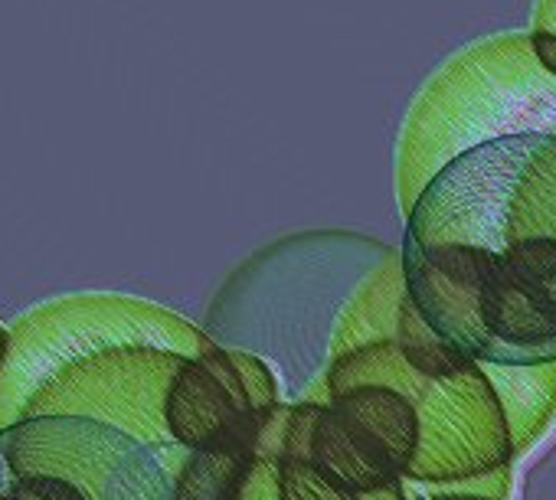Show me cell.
<instances>
[{"instance_id":"15","label":"cell","mask_w":556,"mask_h":500,"mask_svg":"<svg viewBox=\"0 0 556 500\" xmlns=\"http://www.w3.org/2000/svg\"><path fill=\"white\" fill-rule=\"evenodd\" d=\"M232 500H282L278 497V461L252 458Z\"/></svg>"},{"instance_id":"18","label":"cell","mask_w":556,"mask_h":500,"mask_svg":"<svg viewBox=\"0 0 556 500\" xmlns=\"http://www.w3.org/2000/svg\"><path fill=\"white\" fill-rule=\"evenodd\" d=\"M406 500H494V497H484V493H439V497H406Z\"/></svg>"},{"instance_id":"20","label":"cell","mask_w":556,"mask_h":500,"mask_svg":"<svg viewBox=\"0 0 556 500\" xmlns=\"http://www.w3.org/2000/svg\"><path fill=\"white\" fill-rule=\"evenodd\" d=\"M4 347H8V328L0 324V354H4Z\"/></svg>"},{"instance_id":"4","label":"cell","mask_w":556,"mask_h":500,"mask_svg":"<svg viewBox=\"0 0 556 500\" xmlns=\"http://www.w3.org/2000/svg\"><path fill=\"white\" fill-rule=\"evenodd\" d=\"M11 474H53L86 500H174V477L190 448L141 445L83 415H24L0 428Z\"/></svg>"},{"instance_id":"3","label":"cell","mask_w":556,"mask_h":500,"mask_svg":"<svg viewBox=\"0 0 556 500\" xmlns=\"http://www.w3.org/2000/svg\"><path fill=\"white\" fill-rule=\"evenodd\" d=\"M216 341L184 315L135 295H66L21 315L0 354V428L21 419L34 389L79 357L109 347H164L200 357Z\"/></svg>"},{"instance_id":"6","label":"cell","mask_w":556,"mask_h":500,"mask_svg":"<svg viewBox=\"0 0 556 500\" xmlns=\"http://www.w3.org/2000/svg\"><path fill=\"white\" fill-rule=\"evenodd\" d=\"M245 412H252V406L223 344L180 360L164 399V422L174 441L187 448L210 445Z\"/></svg>"},{"instance_id":"1","label":"cell","mask_w":556,"mask_h":500,"mask_svg":"<svg viewBox=\"0 0 556 500\" xmlns=\"http://www.w3.org/2000/svg\"><path fill=\"white\" fill-rule=\"evenodd\" d=\"M527 131H556V79L527 34H494L448 56L413 99L396 138L403 216L452 157Z\"/></svg>"},{"instance_id":"13","label":"cell","mask_w":556,"mask_h":500,"mask_svg":"<svg viewBox=\"0 0 556 500\" xmlns=\"http://www.w3.org/2000/svg\"><path fill=\"white\" fill-rule=\"evenodd\" d=\"M226 350H229V360L239 370V380L245 386V396H249L252 409H268V406H275L278 399H282V396H278V380H275L271 367L265 363V357H258V354H252L245 347H226Z\"/></svg>"},{"instance_id":"16","label":"cell","mask_w":556,"mask_h":500,"mask_svg":"<svg viewBox=\"0 0 556 500\" xmlns=\"http://www.w3.org/2000/svg\"><path fill=\"white\" fill-rule=\"evenodd\" d=\"M530 50L536 56V63L556 79V34H540V30H530Z\"/></svg>"},{"instance_id":"7","label":"cell","mask_w":556,"mask_h":500,"mask_svg":"<svg viewBox=\"0 0 556 500\" xmlns=\"http://www.w3.org/2000/svg\"><path fill=\"white\" fill-rule=\"evenodd\" d=\"M308 464L321 471L328 480H334L338 487L354 493H367L393 480H403L396 461L364 428H357L348 415H341L331 402H321L312 432Z\"/></svg>"},{"instance_id":"14","label":"cell","mask_w":556,"mask_h":500,"mask_svg":"<svg viewBox=\"0 0 556 500\" xmlns=\"http://www.w3.org/2000/svg\"><path fill=\"white\" fill-rule=\"evenodd\" d=\"M8 487L21 500H86L70 480L53 477V474H14Z\"/></svg>"},{"instance_id":"9","label":"cell","mask_w":556,"mask_h":500,"mask_svg":"<svg viewBox=\"0 0 556 500\" xmlns=\"http://www.w3.org/2000/svg\"><path fill=\"white\" fill-rule=\"evenodd\" d=\"M258 409L239 415L216 441L190 448L174 477V500H232L245 467L255 458Z\"/></svg>"},{"instance_id":"5","label":"cell","mask_w":556,"mask_h":500,"mask_svg":"<svg viewBox=\"0 0 556 500\" xmlns=\"http://www.w3.org/2000/svg\"><path fill=\"white\" fill-rule=\"evenodd\" d=\"M184 354L164 347H109L73 360L21 409L24 415H83L105 422L141 445L174 441L164 422L167 386Z\"/></svg>"},{"instance_id":"10","label":"cell","mask_w":556,"mask_h":500,"mask_svg":"<svg viewBox=\"0 0 556 500\" xmlns=\"http://www.w3.org/2000/svg\"><path fill=\"white\" fill-rule=\"evenodd\" d=\"M328 402L341 415H348L357 428H364L406 474L419 445V419L409 396H403L387 383H361L328 396Z\"/></svg>"},{"instance_id":"2","label":"cell","mask_w":556,"mask_h":500,"mask_svg":"<svg viewBox=\"0 0 556 500\" xmlns=\"http://www.w3.org/2000/svg\"><path fill=\"white\" fill-rule=\"evenodd\" d=\"M361 383H387L416 406L419 445L403 480L448 484L514 461L501 402L478 363L452 376H422L400 357L396 341H377L338 357L325 373L328 396Z\"/></svg>"},{"instance_id":"19","label":"cell","mask_w":556,"mask_h":500,"mask_svg":"<svg viewBox=\"0 0 556 500\" xmlns=\"http://www.w3.org/2000/svg\"><path fill=\"white\" fill-rule=\"evenodd\" d=\"M0 500H21V497H17V493H14V490L4 484V487H0Z\"/></svg>"},{"instance_id":"12","label":"cell","mask_w":556,"mask_h":500,"mask_svg":"<svg viewBox=\"0 0 556 500\" xmlns=\"http://www.w3.org/2000/svg\"><path fill=\"white\" fill-rule=\"evenodd\" d=\"M278 497L282 500H361L354 490L338 487L308 461H278Z\"/></svg>"},{"instance_id":"8","label":"cell","mask_w":556,"mask_h":500,"mask_svg":"<svg viewBox=\"0 0 556 500\" xmlns=\"http://www.w3.org/2000/svg\"><path fill=\"white\" fill-rule=\"evenodd\" d=\"M488 376L510 435L514 458L523 454L556 415V360L536 363H478Z\"/></svg>"},{"instance_id":"17","label":"cell","mask_w":556,"mask_h":500,"mask_svg":"<svg viewBox=\"0 0 556 500\" xmlns=\"http://www.w3.org/2000/svg\"><path fill=\"white\" fill-rule=\"evenodd\" d=\"M530 30L556 34V0H536L533 17H530Z\"/></svg>"},{"instance_id":"11","label":"cell","mask_w":556,"mask_h":500,"mask_svg":"<svg viewBox=\"0 0 556 500\" xmlns=\"http://www.w3.org/2000/svg\"><path fill=\"white\" fill-rule=\"evenodd\" d=\"M396 350L400 357L422 376H452L458 370H465L468 360L462 350H455L442 334H435L426 318L416 311V305L406 298V289H403V302H400V318H396Z\"/></svg>"}]
</instances>
